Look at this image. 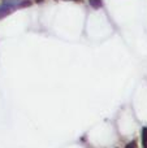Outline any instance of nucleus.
<instances>
[{"label":"nucleus","mask_w":147,"mask_h":148,"mask_svg":"<svg viewBox=\"0 0 147 148\" xmlns=\"http://www.w3.org/2000/svg\"><path fill=\"white\" fill-rule=\"evenodd\" d=\"M74 1H81V0H74Z\"/></svg>","instance_id":"20e7f679"},{"label":"nucleus","mask_w":147,"mask_h":148,"mask_svg":"<svg viewBox=\"0 0 147 148\" xmlns=\"http://www.w3.org/2000/svg\"><path fill=\"white\" fill-rule=\"evenodd\" d=\"M142 147L147 148V127L142 129Z\"/></svg>","instance_id":"f257e3e1"},{"label":"nucleus","mask_w":147,"mask_h":148,"mask_svg":"<svg viewBox=\"0 0 147 148\" xmlns=\"http://www.w3.org/2000/svg\"><path fill=\"white\" fill-rule=\"evenodd\" d=\"M89 3H90V5L93 8H95V9H99V8L102 7V0H89Z\"/></svg>","instance_id":"f03ea898"},{"label":"nucleus","mask_w":147,"mask_h":148,"mask_svg":"<svg viewBox=\"0 0 147 148\" xmlns=\"http://www.w3.org/2000/svg\"><path fill=\"white\" fill-rule=\"evenodd\" d=\"M125 148H138V144H137V140H132L130 143H128Z\"/></svg>","instance_id":"7ed1b4c3"}]
</instances>
